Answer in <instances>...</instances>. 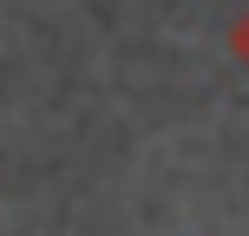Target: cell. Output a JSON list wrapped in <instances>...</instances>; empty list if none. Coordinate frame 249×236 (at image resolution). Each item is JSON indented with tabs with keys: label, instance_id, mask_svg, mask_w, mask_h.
<instances>
[{
	"label": "cell",
	"instance_id": "1",
	"mask_svg": "<svg viewBox=\"0 0 249 236\" xmlns=\"http://www.w3.org/2000/svg\"><path fill=\"white\" fill-rule=\"evenodd\" d=\"M236 53H243V59H249V13H243V20H236Z\"/></svg>",
	"mask_w": 249,
	"mask_h": 236
}]
</instances>
